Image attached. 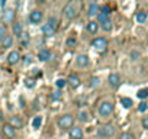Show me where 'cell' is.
I'll use <instances>...</instances> for the list:
<instances>
[{
  "mask_svg": "<svg viewBox=\"0 0 148 139\" xmlns=\"http://www.w3.org/2000/svg\"><path fill=\"white\" fill-rule=\"evenodd\" d=\"M65 84H67V81H65V80H62V78H60V80H57V81H55V86H57L58 89L65 87Z\"/></svg>",
  "mask_w": 148,
  "mask_h": 139,
  "instance_id": "32",
  "label": "cell"
},
{
  "mask_svg": "<svg viewBox=\"0 0 148 139\" xmlns=\"http://www.w3.org/2000/svg\"><path fill=\"white\" fill-rule=\"evenodd\" d=\"M147 18H148V16H147L145 12H138L136 16H135V19H136L138 23H145V22H147Z\"/></svg>",
  "mask_w": 148,
  "mask_h": 139,
  "instance_id": "22",
  "label": "cell"
},
{
  "mask_svg": "<svg viewBox=\"0 0 148 139\" xmlns=\"http://www.w3.org/2000/svg\"><path fill=\"white\" fill-rule=\"evenodd\" d=\"M79 119H80L82 122H87V120H89V113H87V112H80Z\"/></svg>",
  "mask_w": 148,
  "mask_h": 139,
  "instance_id": "30",
  "label": "cell"
},
{
  "mask_svg": "<svg viewBox=\"0 0 148 139\" xmlns=\"http://www.w3.org/2000/svg\"><path fill=\"white\" fill-rule=\"evenodd\" d=\"M108 19H109L108 15H105V13H102V12L97 13V20H99V23H102V22H105V20H108Z\"/></svg>",
  "mask_w": 148,
  "mask_h": 139,
  "instance_id": "28",
  "label": "cell"
},
{
  "mask_svg": "<svg viewBox=\"0 0 148 139\" xmlns=\"http://www.w3.org/2000/svg\"><path fill=\"white\" fill-rule=\"evenodd\" d=\"M92 46L97 51H105L108 48V41L105 38H95L92 41Z\"/></svg>",
  "mask_w": 148,
  "mask_h": 139,
  "instance_id": "5",
  "label": "cell"
},
{
  "mask_svg": "<svg viewBox=\"0 0 148 139\" xmlns=\"http://www.w3.org/2000/svg\"><path fill=\"white\" fill-rule=\"evenodd\" d=\"M13 20H15V10H12V9L5 10L3 12V22L5 23H10Z\"/></svg>",
  "mask_w": 148,
  "mask_h": 139,
  "instance_id": "13",
  "label": "cell"
},
{
  "mask_svg": "<svg viewBox=\"0 0 148 139\" xmlns=\"http://www.w3.org/2000/svg\"><path fill=\"white\" fill-rule=\"evenodd\" d=\"M86 29H87V32H89V33L95 35V33H96V32L99 31V23H97V22H93V20H92V22H89V23H87Z\"/></svg>",
  "mask_w": 148,
  "mask_h": 139,
  "instance_id": "17",
  "label": "cell"
},
{
  "mask_svg": "<svg viewBox=\"0 0 148 139\" xmlns=\"http://www.w3.org/2000/svg\"><path fill=\"white\" fill-rule=\"evenodd\" d=\"M147 110H148V103H147V102H141L139 106H138V112L144 113V112H147Z\"/></svg>",
  "mask_w": 148,
  "mask_h": 139,
  "instance_id": "27",
  "label": "cell"
},
{
  "mask_svg": "<svg viewBox=\"0 0 148 139\" xmlns=\"http://www.w3.org/2000/svg\"><path fill=\"white\" fill-rule=\"evenodd\" d=\"M99 6H97V3H92L90 6H89V16L90 18H93V16H97V13H99Z\"/></svg>",
  "mask_w": 148,
  "mask_h": 139,
  "instance_id": "19",
  "label": "cell"
},
{
  "mask_svg": "<svg viewBox=\"0 0 148 139\" xmlns=\"http://www.w3.org/2000/svg\"><path fill=\"white\" fill-rule=\"evenodd\" d=\"M25 86H26L28 89H34V87H35V80H34V78H26V80H25Z\"/></svg>",
  "mask_w": 148,
  "mask_h": 139,
  "instance_id": "29",
  "label": "cell"
},
{
  "mask_svg": "<svg viewBox=\"0 0 148 139\" xmlns=\"http://www.w3.org/2000/svg\"><path fill=\"white\" fill-rule=\"evenodd\" d=\"M41 125H42V117H41V116L34 117V120H32V127H34V129H39Z\"/></svg>",
  "mask_w": 148,
  "mask_h": 139,
  "instance_id": "24",
  "label": "cell"
},
{
  "mask_svg": "<svg viewBox=\"0 0 148 139\" xmlns=\"http://www.w3.org/2000/svg\"><path fill=\"white\" fill-rule=\"evenodd\" d=\"M121 103H122V106H123L125 109H129V107H132V104H134L132 99H129V97H122V99H121Z\"/></svg>",
  "mask_w": 148,
  "mask_h": 139,
  "instance_id": "23",
  "label": "cell"
},
{
  "mask_svg": "<svg viewBox=\"0 0 148 139\" xmlns=\"http://www.w3.org/2000/svg\"><path fill=\"white\" fill-rule=\"evenodd\" d=\"M58 126L61 129H71L74 126V117L71 114H62L60 119H58Z\"/></svg>",
  "mask_w": 148,
  "mask_h": 139,
  "instance_id": "3",
  "label": "cell"
},
{
  "mask_svg": "<svg viewBox=\"0 0 148 139\" xmlns=\"http://www.w3.org/2000/svg\"><path fill=\"white\" fill-rule=\"evenodd\" d=\"M76 44H77V41L74 38H68L67 39V46H76Z\"/></svg>",
  "mask_w": 148,
  "mask_h": 139,
  "instance_id": "33",
  "label": "cell"
},
{
  "mask_svg": "<svg viewBox=\"0 0 148 139\" xmlns=\"http://www.w3.org/2000/svg\"><path fill=\"white\" fill-rule=\"evenodd\" d=\"M2 45H3V48H10L13 45V36L12 35H5L3 39H2Z\"/></svg>",
  "mask_w": 148,
  "mask_h": 139,
  "instance_id": "18",
  "label": "cell"
},
{
  "mask_svg": "<svg viewBox=\"0 0 148 139\" xmlns=\"http://www.w3.org/2000/svg\"><path fill=\"white\" fill-rule=\"evenodd\" d=\"M108 81H109V84H110L112 87H118V86L121 84V77H119V74L112 73V74H109Z\"/></svg>",
  "mask_w": 148,
  "mask_h": 139,
  "instance_id": "12",
  "label": "cell"
},
{
  "mask_svg": "<svg viewBox=\"0 0 148 139\" xmlns=\"http://www.w3.org/2000/svg\"><path fill=\"white\" fill-rule=\"evenodd\" d=\"M100 26H102V29H103L105 32H110V31H112V28H113V22H112L110 19H108V20L102 22V23H100Z\"/></svg>",
  "mask_w": 148,
  "mask_h": 139,
  "instance_id": "21",
  "label": "cell"
},
{
  "mask_svg": "<svg viewBox=\"0 0 148 139\" xmlns=\"http://www.w3.org/2000/svg\"><path fill=\"white\" fill-rule=\"evenodd\" d=\"M9 125H10L13 129H21V127H23V122H22V119H21L19 116H12L10 120H9Z\"/></svg>",
  "mask_w": 148,
  "mask_h": 139,
  "instance_id": "11",
  "label": "cell"
},
{
  "mask_svg": "<svg viewBox=\"0 0 148 139\" xmlns=\"http://www.w3.org/2000/svg\"><path fill=\"white\" fill-rule=\"evenodd\" d=\"M38 58H39V61L47 62V61H51L52 54H51V51H49V49H41V51L38 52Z\"/></svg>",
  "mask_w": 148,
  "mask_h": 139,
  "instance_id": "9",
  "label": "cell"
},
{
  "mask_svg": "<svg viewBox=\"0 0 148 139\" xmlns=\"http://www.w3.org/2000/svg\"><path fill=\"white\" fill-rule=\"evenodd\" d=\"M60 97H61V91H55V93L51 94V99H54V100L55 99H60Z\"/></svg>",
  "mask_w": 148,
  "mask_h": 139,
  "instance_id": "35",
  "label": "cell"
},
{
  "mask_svg": "<svg viewBox=\"0 0 148 139\" xmlns=\"http://www.w3.org/2000/svg\"><path fill=\"white\" fill-rule=\"evenodd\" d=\"M42 33H44L45 36H52V35L55 33V29H54V28H51L48 23H45V25L42 26Z\"/></svg>",
  "mask_w": 148,
  "mask_h": 139,
  "instance_id": "20",
  "label": "cell"
},
{
  "mask_svg": "<svg viewBox=\"0 0 148 139\" xmlns=\"http://www.w3.org/2000/svg\"><path fill=\"white\" fill-rule=\"evenodd\" d=\"M76 64L79 65V67H87L89 65V57L87 55H77V58H76Z\"/></svg>",
  "mask_w": 148,
  "mask_h": 139,
  "instance_id": "14",
  "label": "cell"
},
{
  "mask_svg": "<svg viewBox=\"0 0 148 139\" xmlns=\"http://www.w3.org/2000/svg\"><path fill=\"white\" fill-rule=\"evenodd\" d=\"M13 35L18 36V38H22V35H23V28H22V23H21V22H15V25H13Z\"/></svg>",
  "mask_w": 148,
  "mask_h": 139,
  "instance_id": "16",
  "label": "cell"
},
{
  "mask_svg": "<svg viewBox=\"0 0 148 139\" xmlns=\"http://www.w3.org/2000/svg\"><path fill=\"white\" fill-rule=\"evenodd\" d=\"M136 96H138L139 99H147V97H148V89H141V90L136 93Z\"/></svg>",
  "mask_w": 148,
  "mask_h": 139,
  "instance_id": "26",
  "label": "cell"
},
{
  "mask_svg": "<svg viewBox=\"0 0 148 139\" xmlns=\"http://www.w3.org/2000/svg\"><path fill=\"white\" fill-rule=\"evenodd\" d=\"M82 0H70L64 7V15L68 19H74L82 10Z\"/></svg>",
  "mask_w": 148,
  "mask_h": 139,
  "instance_id": "1",
  "label": "cell"
},
{
  "mask_svg": "<svg viewBox=\"0 0 148 139\" xmlns=\"http://www.w3.org/2000/svg\"><path fill=\"white\" fill-rule=\"evenodd\" d=\"M99 83H100V80H99L97 77L92 78V86H93V87H95V86H99Z\"/></svg>",
  "mask_w": 148,
  "mask_h": 139,
  "instance_id": "36",
  "label": "cell"
},
{
  "mask_svg": "<svg viewBox=\"0 0 148 139\" xmlns=\"http://www.w3.org/2000/svg\"><path fill=\"white\" fill-rule=\"evenodd\" d=\"M131 57H134L132 59H138L136 57H139V54H136V52H132V54H131Z\"/></svg>",
  "mask_w": 148,
  "mask_h": 139,
  "instance_id": "38",
  "label": "cell"
},
{
  "mask_svg": "<svg viewBox=\"0 0 148 139\" xmlns=\"http://www.w3.org/2000/svg\"><path fill=\"white\" fill-rule=\"evenodd\" d=\"M21 61V54L18 52V51H12L9 55H8V62L10 64V65H15V64H18Z\"/></svg>",
  "mask_w": 148,
  "mask_h": 139,
  "instance_id": "10",
  "label": "cell"
},
{
  "mask_svg": "<svg viewBox=\"0 0 148 139\" xmlns=\"http://www.w3.org/2000/svg\"><path fill=\"white\" fill-rule=\"evenodd\" d=\"M42 12L41 10H32L31 12V15H29V20L34 23V25H36V23H39L41 20H42Z\"/></svg>",
  "mask_w": 148,
  "mask_h": 139,
  "instance_id": "8",
  "label": "cell"
},
{
  "mask_svg": "<svg viewBox=\"0 0 148 139\" xmlns=\"http://www.w3.org/2000/svg\"><path fill=\"white\" fill-rule=\"evenodd\" d=\"M99 12H102V13H105V15H108V16H109V15H110V7H109V6H103Z\"/></svg>",
  "mask_w": 148,
  "mask_h": 139,
  "instance_id": "34",
  "label": "cell"
},
{
  "mask_svg": "<svg viewBox=\"0 0 148 139\" xmlns=\"http://www.w3.org/2000/svg\"><path fill=\"white\" fill-rule=\"evenodd\" d=\"M39 2H41V3H44V2H45V0H39Z\"/></svg>",
  "mask_w": 148,
  "mask_h": 139,
  "instance_id": "39",
  "label": "cell"
},
{
  "mask_svg": "<svg viewBox=\"0 0 148 139\" xmlns=\"http://www.w3.org/2000/svg\"><path fill=\"white\" fill-rule=\"evenodd\" d=\"M65 81H68V84H70L73 89H77V87H80V84H82L80 77H79L77 74H70V76H68V80H65Z\"/></svg>",
  "mask_w": 148,
  "mask_h": 139,
  "instance_id": "7",
  "label": "cell"
},
{
  "mask_svg": "<svg viewBox=\"0 0 148 139\" xmlns=\"http://www.w3.org/2000/svg\"><path fill=\"white\" fill-rule=\"evenodd\" d=\"M113 113V104L110 102H103L100 106H99V114L103 116V117H108Z\"/></svg>",
  "mask_w": 148,
  "mask_h": 139,
  "instance_id": "4",
  "label": "cell"
},
{
  "mask_svg": "<svg viewBox=\"0 0 148 139\" xmlns=\"http://www.w3.org/2000/svg\"><path fill=\"white\" fill-rule=\"evenodd\" d=\"M48 25H49L51 28H54V29L57 31V28H58V20H57V18L51 16V18L48 19Z\"/></svg>",
  "mask_w": 148,
  "mask_h": 139,
  "instance_id": "25",
  "label": "cell"
},
{
  "mask_svg": "<svg viewBox=\"0 0 148 139\" xmlns=\"http://www.w3.org/2000/svg\"><path fill=\"white\" fill-rule=\"evenodd\" d=\"M119 139H135V136H134L132 133H129V132H123V133L119 136Z\"/></svg>",
  "mask_w": 148,
  "mask_h": 139,
  "instance_id": "31",
  "label": "cell"
},
{
  "mask_svg": "<svg viewBox=\"0 0 148 139\" xmlns=\"http://www.w3.org/2000/svg\"><path fill=\"white\" fill-rule=\"evenodd\" d=\"M142 126L148 130V117H145V119H142Z\"/></svg>",
  "mask_w": 148,
  "mask_h": 139,
  "instance_id": "37",
  "label": "cell"
},
{
  "mask_svg": "<svg viewBox=\"0 0 148 139\" xmlns=\"http://www.w3.org/2000/svg\"><path fill=\"white\" fill-rule=\"evenodd\" d=\"M115 132H116L115 126L108 123V125H103L102 127H99V130H97V135H99L100 138H112V136L115 135Z\"/></svg>",
  "mask_w": 148,
  "mask_h": 139,
  "instance_id": "2",
  "label": "cell"
},
{
  "mask_svg": "<svg viewBox=\"0 0 148 139\" xmlns=\"http://www.w3.org/2000/svg\"><path fill=\"white\" fill-rule=\"evenodd\" d=\"M2 129H3V133H5V136H6V138H9V139L15 138V135H16V133H15V129H13L9 123H8V125H5Z\"/></svg>",
  "mask_w": 148,
  "mask_h": 139,
  "instance_id": "15",
  "label": "cell"
},
{
  "mask_svg": "<svg viewBox=\"0 0 148 139\" xmlns=\"http://www.w3.org/2000/svg\"><path fill=\"white\" fill-rule=\"evenodd\" d=\"M70 138L71 139H83V129L80 126H73L70 129Z\"/></svg>",
  "mask_w": 148,
  "mask_h": 139,
  "instance_id": "6",
  "label": "cell"
}]
</instances>
